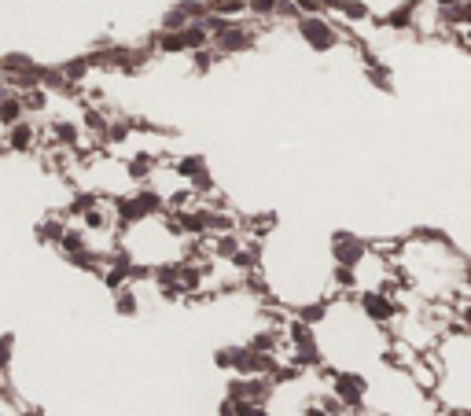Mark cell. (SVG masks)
<instances>
[{
  "mask_svg": "<svg viewBox=\"0 0 471 416\" xmlns=\"http://www.w3.org/2000/svg\"><path fill=\"white\" fill-rule=\"evenodd\" d=\"M365 74H368V81H372L375 88H383V93H391V88H394V81H391V67L383 63L380 55H375L372 63H365Z\"/></svg>",
  "mask_w": 471,
  "mask_h": 416,
  "instance_id": "cell-18",
  "label": "cell"
},
{
  "mask_svg": "<svg viewBox=\"0 0 471 416\" xmlns=\"http://www.w3.org/2000/svg\"><path fill=\"white\" fill-rule=\"evenodd\" d=\"M438 4V12H446V8H457V4H464V0H434Z\"/></svg>",
  "mask_w": 471,
  "mask_h": 416,
  "instance_id": "cell-34",
  "label": "cell"
},
{
  "mask_svg": "<svg viewBox=\"0 0 471 416\" xmlns=\"http://www.w3.org/2000/svg\"><path fill=\"white\" fill-rule=\"evenodd\" d=\"M250 409H255V405H250V402H240V398H222V405H217V416H250Z\"/></svg>",
  "mask_w": 471,
  "mask_h": 416,
  "instance_id": "cell-28",
  "label": "cell"
},
{
  "mask_svg": "<svg viewBox=\"0 0 471 416\" xmlns=\"http://www.w3.org/2000/svg\"><path fill=\"white\" fill-rule=\"evenodd\" d=\"M192 63H196V74H206L214 63H217V48H203V52H192Z\"/></svg>",
  "mask_w": 471,
  "mask_h": 416,
  "instance_id": "cell-30",
  "label": "cell"
},
{
  "mask_svg": "<svg viewBox=\"0 0 471 416\" xmlns=\"http://www.w3.org/2000/svg\"><path fill=\"white\" fill-rule=\"evenodd\" d=\"M295 29H299V37H302L313 52H332V48L342 41L339 26H335L328 15H306V19L295 22Z\"/></svg>",
  "mask_w": 471,
  "mask_h": 416,
  "instance_id": "cell-2",
  "label": "cell"
},
{
  "mask_svg": "<svg viewBox=\"0 0 471 416\" xmlns=\"http://www.w3.org/2000/svg\"><path fill=\"white\" fill-rule=\"evenodd\" d=\"M173 173L181 177V181L196 185L199 177L210 173V170H206V159H203V155H181V159H173Z\"/></svg>",
  "mask_w": 471,
  "mask_h": 416,
  "instance_id": "cell-14",
  "label": "cell"
},
{
  "mask_svg": "<svg viewBox=\"0 0 471 416\" xmlns=\"http://www.w3.org/2000/svg\"><path fill=\"white\" fill-rule=\"evenodd\" d=\"M332 12H339V15L347 19V22H365V19H372L365 0H335V4H332Z\"/></svg>",
  "mask_w": 471,
  "mask_h": 416,
  "instance_id": "cell-20",
  "label": "cell"
},
{
  "mask_svg": "<svg viewBox=\"0 0 471 416\" xmlns=\"http://www.w3.org/2000/svg\"><path fill=\"white\" fill-rule=\"evenodd\" d=\"M12 362H15V332H4V339H0V369L12 372Z\"/></svg>",
  "mask_w": 471,
  "mask_h": 416,
  "instance_id": "cell-29",
  "label": "cell"
},
{
  "mask_svg": "<svg viewBox=\"0 0 471 416\" xmlns=\"http://www.w3.org/2000/svg\"><path fill=\"white\" fill-rule=\"evenodd\" d=\"M416 19H420V0H405V4L391 8V12L380 19V26H387V29H398V34H405V29H413V26H416Z\"/></svg>",
  "mask_w": 471,
  "mask_h": 416,
  "instance_id": "cell-10",
  "label": "cell"
},
{
  "mask_svg": "<svg viewBox=\"0 0 471 416\" xmlns=\"http://www.w3.org/2000/svg\"><path fill=\"white\" fill-rule=\"evenodd\" d=\"M67 218L63 214H52V218H45V221H38V229H34V240L38 244H45V247H59L63 244V236H67Z\"/></svg>",
  "mask_w": 471,
  "mask_h": 416,
  "instance_id": "cell-12",
  "label": "cell"
},
{
  "mask_svg": "<svg viewBox=\"0 0 471 416\" xmlns=\"http://www.w3.org/2000/svg\"><path fill=\"white\" fill-rule=\"evenodd\" d=\"M59 71H63V78H67L71 85H78V81H85V78H88L92 59H88V52H85V55H74V59H67V63H63Z\"/></svg>",
  "mask_w": 471,
  "mask_h": 416,
  "instance_id": "cell-17",
  "label": "cell"
},
{
  "mask_svg": "<svg viewBox=\"0 0 471 416\" xmlns=\"http://www.w3.org/2000/svg\"><path fill=\"white\" fill-rule=\"evenodd\" d=\"M114 313H118V317H137V313H140V299H137L133 284L122 287V291H114Z\"/></svg>",
  "mask_w": 471,
  "mask_h": 416,
  "instance_id": "cell-19",
  "label": "cell"
},
{
  "mask_svg": "<svg viewBox=\"0 0 471 416\" xmlns=\"http://www.w3.org/2000/svg\"><path fill=\"white\" fill-rule=\"evenodd\" d=\"M302 416H332V412H328V409H324L321 402H309V405L302 409Z\"/></svg>",
  "mask_w": 471,
  "mask_h": 416,
  "instance_id": "cell-31",
  "label": "cell"
},
{
  "mask_svg": "<svg viewBox=\"0 0 471 416\" xmlns=\"http://www.w3.org/2000/svg\"><path fill=\"white\" fill-rule=\"evenodd\" d=\"M188 26H192V19H188L177 4H170V8H166V15H163V29H173V34H184Z\"/></svg>",
  "mask_w": 471,
  "mask_h": 416,
  "instance_id": "cell-26",
  "label": "cell"
},
{
  "mask_svg": "<svg viewBox=\"0 0 471 416\" xmlns=\"http://www.w3.org/2000/svg\"><path fill=\"white\" fill-rule=\"evenodd\" d=\"M155 173H159V159L151 152H137L133 159H125V177H130V185H151Z\"/></svg>",
  "mask_w": 471,
  "mask_h": 416,
  "instance_id": "cell-9",
  "label": "cell"
},
{
  "mask_svg": "<svg viewBox=\"0 0 471 416\" xmlns=\"http://www.w3.org/2000/svg\"><path fill=\"white\" fill-rule=\"evenodd\" d=\"M332 284L339 291H357L361 287V273L357 270H347V265H335V270H332Z\"/></svg>",
  "mask_w": 471,
  "mask_h": 416,
  "instance_id": "cell-22",
  "label": "cell"
},
{
  "mask_svg": "<svg viewBox=\"0 0 471 416\" xmlns=\"http://www.w3.org/2000/svg\"><path fill=\"white\" fill-rule=\"evenodd\" d=\"M130 133H133V122H130V118H114L104 144H107V147H122L125 140H130Z\"/></svg>",
  "mask_w": 471,
  "mask_h": 416,
  "instance_id": "cell-23",
  "label": "cell"
},
{
  "mask_svg": "<svg viewBox=\"0 0 471 416\" xmlns=\"http://www.w3.org/2000/svg\"><path fill=\"white\" fill-rule=\"evenodd\" d=\"M155 52H163V55H181V52H192L188 48V37L184 34H173V29H159V34L151 37Z\"/></svg>",
  "mask_w": 471,
  "mask_h": 416,
  "instance_id": "cell-16",
  "label": "cell"
},
{
  "mask_svg": "<svg viewBox=\"0 0 471 416\" xmlns=\"http://www.w3.org/2000/svg\"><path fill=\"white\" fill-rule=\"evenodd\" d=\"M255 29H247L243 22H229L222 34H214V48L217 55H236V52H250L255 48Z\"/></svg>",
  "mask_w": 471,
  "mask_h": 416,
  "instance_id": "cell-7",
  "label": "cell"
},
{
  "mask_svg": "<svg viewBox=\"0 0 471 416\" xmlns=\"http://www.w3.org/2000/svg\"><path fill=\"white\" fill-rule=\"evenodd\" d=\"M460 284L471 291V262H464V270H460Z\"/></svg>",
  "mask_w": 471,
  "mask_h": 416,
  "instance_id": "cell-32",
  "label": "cell"
},
{
  "mask_svg": "<svg viewBox=\"0 0 471 416\" xmlns=\"http://www.w3.org/2000/svg\"><path fill=\"white\" fill-rule=\"evenodd\" d=\"M357 306H361L365 320L380 324V329H387V324H394V320L401 317V303H398V295L380 291V287H365V291L357 295Z\"/></svg>",
  "mask_w": 471,
  "mask_h": 416,
  "instance_id": "cell-1",
  "label": "cell"
},
{
  "mask_svg": "<svg viewBox=\"0 0 471 416\" xmlns=\"http://www.w3.org/2000/svg\"><path fill=\"white\" fill-rule=\"evenodd\" d=\"M247 12L255 15V19H276V12H280V0H247Z\"/></svg>",
  "mask_w": 471,
  "mask_h": 416,
  "instance_id": "cell-27",
  "label": "cell"
},
{
  "mask_svg": "<svg viewBox=\"0 0 471 416\" xmlns=\"http://www.w3.org/2000/svg\"><path fill=\"white\" fill-rule=\"evenodd\" d=\"M328 313H332V306H328L324 299L306 303V306H299V310H295V317H299V320H306V324H321V320H328Z\"/></svg>",
  "mask_w": 471,
  "mask_h": 416,
  "instance_id": "cell-21",
  "label": "cell"
},
{
  "mask_svg": "<svg viewBox=\"0 0 471 416\" xmlns=\"http://www.w3.org/2000/svg\"><path fill=\"white\" fill-rule=\"evenodd\" d=\"M332 395L350 412H361L368 402V379L354 369H339V372H332Z\"/></svg>",
  "mask_w": 471,
  "mask_h": 416,
  "instance_id": "cell-4",
  "label": "cell"
},
{
  "mask_svg": "<svg viewBox=\"0 0 471 416\" xmlns=\"http://www.w3.org/2000/svg\"><path fill=\"white\" fill-rule=\"evenodd\" d=\"M273 391H276L273 376H232L229 387H225L229 398H240V402H250V405H269Z\"/></svg>",
  "mask_w": 471,
  "mask_h": 416,
  "instance_id": "cell-5",
  "label": "cell"
},
{
  "mask_svg": "<svg viewBox=\"0 0 471 416\" xmlns=\"http://www.w3.org/2000/svg\"><path fill=\"white\" fill-rule=\"evenodd\" d=\"M210 15H222V19H236L240 12H247V0H206Z\"/></svg>",
  "mask_w": 471,
  "mask_h": 416,
  "instance_id": "cell-24",
  "label": "cell"
},
{
  "mask_svg": "<svg viewBox=\"0 0 471 416\" xmlns=\"http://www.w3.org/2000/svg\"><path fill=\"white\" fill-rule=\"evenodd\" d=\"M19 416H45V409H41V405H22Z\"/></svg>",
  "mask_w": 471,
  "mask_h": 416,
  "instance_id": "cell-33",
  "label": "cell"
},
{
  "mask_svg": "<svg viewBox=\"0 0 471 416\" xmlns=\"http://www.w3.org/2000/svg\"><path fill=\"white\" fill-rule=\"evenodd\" d=\"M19 122H26L22 93H19V88H4V96H0V126H4V129H15Z\"/></svg>",
  "mask_w": 471,
  "mask_h": 416,
  "instance_id": "cell-11",
  "label": "cell"
},
{
  "mask_svg": "<svg viewBox=\"0 0 471 416\" xmlns=\"http://www.w3.org/2000/svg\"><path fill=\"white\" fill-rule=\"evenodd\" d=\"M438 26L460 29V34H467V29H471V0H464V4H457V8L438 12Z\"/></svg>",
  "mask_w": 471,
  "mask_h": 416,
  "instance_id": "cell-15",
  "label": "cell"
},
{
  "mask_svg": "<svg viewBox=\"0 0 471 416\" xmlns=\"http://www.w3.org/2000/svg\"><path fill=\"white\" fill-rule=\"evenodd\" d=\"M22 104H26V114H41L48 107V88H26Z\"/></svg>",
  "mask_w": 471,
  "mask_h": 416,
  "instance_id": "cell-25",
  "label": "cell"
},
{
  "mask_svg": "<svg viewBox=\"0 0 471 416\" xmlns=\"http://www.w3.org/2000/svg\"><path fill=\"white\" fill-rule=\"evenodd\" d=\"M48 147H63V152H81L85 147V129L71 118H59L48 126Z\"/></svg>",
  "mask_w": 471,
  "mask_h": 416,
  "instance_id": "cell-8",
  "label": "cell"
},
{
  "mask_svg": "<svg viewBox=\"0 0 471 416\" xmlns=\"http://www.w3.org/2000/svg\"><path fill=\"white\" fill-rule=\"evenodd\" d=\"M111 122H114V118H107L100 107H88L85 104V111H81V129L92 137V140H107V129H111Z\"/></svg>",
  "mask_w": 471,
  "mask_h": 416,
  "instance_id": "cell-13",
  "label": "cell"
},
{
  "mask_svg": "<svg viewBox=\"0 0 471 416\" xmlns=\"http://www.w3.org/2000/svg\"><path fill=\"white\" fill-rule=\"evenodd\" d=\"M328 251H332V262L347 265V270H361V265L372 258V244L357 232H335Z\"/></svg>",
  "mask_w": 471,
  "mask_h": 416,
  "instance_id": "cell-3",
  "label": "cell"
},
{
  "mask_svg": "<svg viewBox=\"0 0 471 416\" xmlns=\"http://www.w3.org/2000/svg\"><path fill=\"white\" fill-rule=\"evenodd\" d=\"M45 140H48V133L38 129L29 118H26V122H19L15 129H4V147H8L12 155H34Z\"/></svg>",
  "mask_w": 471,
  "mask_h": 416,
  "instance_id": "cell-6",
  "label": "cell"
}]
</instances>
